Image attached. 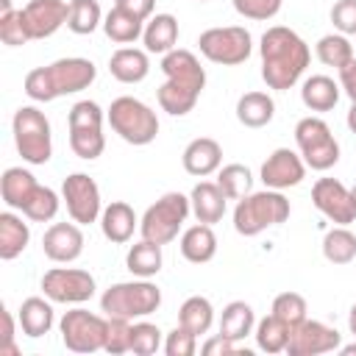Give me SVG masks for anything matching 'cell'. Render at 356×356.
I'll return each mask as SVG.
<instances>
[{
	"instance_id": "obj_1",
	"label": "cell",
	"mask_w": 356,
	"mask_h": 356,
	"mask_svg": "<svg viewBox=\"0 0 356 356\" xmlns=\"http://www.w3.org/2000/svg\"><path fill=\"white\" fill-rule=\"evenodd\" d=\"M261 78L270 89L275 92H286L292 89L300 75L309 67V44L286 25H273L261 33Z\"/></svg>"
},
{
	"instance_id": "obj_2",
	"label": "cell",
	"mask_w": 356,
	"mask_h": 356,
	"mask_svg": "<svg viewBox=\"0 0 356 356\" xmlns=\"http://www.w3.org/2000/svg\"><path fill=\"white\" fill-rule=\"evenodd\" d=\"M161 72H164V83L159 86V106L161 111L172 114V117H184L195 108L203 86H206V70L200 67L197 56L192 50L175 47L170 53H164L161 58Z\"/></svg>"
},
{
	"instance_id": "obj_3",
	"label": "cell",
	"mask_w": 356,
	"mask_h": 356,
	"mask_svg": "<svg viewBox=\"0 0 356 356\" xmlns=\"http://www.w3.org/2000/svg\"><path fill=\"white\" fill-rule=\"evenodd\" d=\"M95 78H97V67L89 58L70 56V58H58L47 67L31 70L25 75V95L36 103H50L56 97L89 89L95 83Z\"/></svg>"
},
{
	"instance_id": "obj_4",
	"label": "cell",
	"mask_w": 356,
	"mask_h": 356,
	"mask_svg": "<svg viewBox=\"0 0 356 356\" xmlns=\"http://www.w3.org/2000/svg\"><path fill=\"white\" fill-rule=\"evenodd\" d=\"M289 200L278 192V189H261V192H250L242 200H236L234 209V228L242 236H256L273 225H281L289 217Z\"/></svg>"
},
{
	"instance_id": "obj_5",
	"label": "cell",
	"mask_w": 356,
	"mask_h": 356,
	"mask_svg": "<svg viewBox=\"0 0 356 356\" xmlns=\"http://www.w3.org/2000/svg\"><path fill=\"white\" fill-rule=\"evenodd\" d=\"M159 306H161V289L150 278L120 281V284H111L100 295V312L106 317L139 320V317L153 314Z\"/></svg>"
},
{
	"instance_id": "obj_6",
	"label": "cell",
	"mask_w": 356,
	"mask_h": 356,
	"mask_svg": "<svg viewBox=\"0 0 356 356\" xmlns=\"http://www.w3.org/2000/svg\"><path fill=\"white\" fill-rule=\"evenodd\" d=\"M106 120H108L111 131L122 142L136 145V147L150 145L159 136V117H156V111L147 103H142V100H136L131 95H122V97L111 100V106L106 111Z\"/></svg>"
},
{
	"instance_id": "obj_7",
	"label": "cell",
	"mask_w": 356,
	"mask_h": 356,
	"mask_svg": "<svg viewBox=\"0 0 356 356\" xmlns=\"http://www.w3.org/2000/svg\"><path fill=\"white\" fill-rule=\"evenodd\" d=\"M14 131V145L22 161L28 164H47L53 156V134H50V120L44 111L36 106H19L11 120Z\"/></svg>"
},
{
	"instance_id": "obj_8",
	"label": "cell",
	"mask_w": 356,
	"mask_h": 356,
	"mask_svg": "<svg viewBox=\"0 0 356 356\" xmlns=\"http://www.w3.org/2000/svg\"><path fill=\"white\" fill-rule=\"evenodd\" d=\"M192 211V203L186 195L181 192H167L161 195L156 203L147 206V211L139 220V234L142 239H150L156 245H167L178 236V231L184 228L186 217Z\"/></svg>"
},
{
	"instance_id": "obj_9",
	"label": "cell",
	"mask_w": 356,
	"mask_h": 356,
	"mask_svg": "<svg viewBox=\"0 0 356 356\" xmlns=\"http://www.w3.org/2000/svg\"><path fill=\"white\" fill-rule=\"evenodd\" d=\"M70 128V147L78 159L95 161L106 150V134H103V108L95 100H78L67 114Z\"/></svg>"
},
{
	"instance_id": "obj_10",
	"label": "cell",
	"mask_w": 356,
	"mask_h": 356,
	"mask_svg": "<svg viewBox=\"0 0 356 356\" xmlns=\"http://www.w3.org/2000/svg\"><path fill=\"white\" fill-rule=\"evenodd\" d=\"M295 145L306 167L325 172L339 161V142L334 139L331 128L320 117H303L295 125Z\"/></svg>"
},
{
	"instance_id": "obj_11",
	"label": "cell",
	"mask_w": 356,
	"mask_h": 356,
	"mask_svg": "<svg viewBox=\"0 0 356 356\" xmlns=\"http://www.w3.org/2000/svg\"><path fill=\"white\" fill-rule=\"evenodd\" d=\"M200 56L209 58L211 64L222 67H236L250 58L253 53V39L248 28L242 25H225V28H209L197 36Z\"/></svg>"
},
{
	"instance_id": "obj_12",
	"label": "cell",
	"mask_w": 356,
	"mask_h": 356,
	"mask_svg": "<svg viewBox=\"0 0 356 356\" xmlns=\"http://www.w3.org/2000/svg\"><path fill=\"white\" fill-rule=\"evenodd\" d=\"M106 328H108V317L92 314L89 309H70V312H64V317L58 323L61 342L72 353H95V350H103V345H106Z\"/></svg>"
},
{
	"instance_id": "obj_13",
	"label": "cell",
	"mask_w": 356,
	"mask_h": 356,
	"mask_svg": "<svg viewBox=\"0 0 356 356\" xmlns=\"http://www.w3.org/2000/svg\"><path fill=\"white\" fill-rule=\"evenodd\" d=\"M61 200L67 206V214L78 222V225H89L97 222L103 214V200H100V186L95 184V178H89L86 172H72L64 178L61 184Z\"/></svg>"
},
{
	"instance_id": "obj_14",
	"label": "cell",
	"mask_w": 356,
	"mask_h": 356,
	"mask_svg": "<svg viewBox=\"0 0 356 356\" xmlns=\"http://www.w3.org/2000/svg\"><path fill=\"white\" fill-rule=\"evenodd\" d=\"M95 278L89 270L53 267L42 275V292L53 303H86L95 295Z\"/></svg>"
},
{
	"instance_id": "obj_15",
	"label": "cell",
	"mask_w": 356,
	"mask_h": 356,
	"mask_svg": "<svg viewBox=\"0 0 356 356\" xmlns=\"http://www.w3.org/2000/svg\"><path fill=\"white\" fill-rule=\"evenodd\" d=\"M342 345V334L320 320H303L292 328L289 342H286V353L289 356H320V353H331L339 350Z\"/></svg>"
},
{
	"instance_id": "obj_16",
	"label": "cell",
	"mask_w": 356,
	"mask_h": 356,
	"mask_svg": "<svg viewBox=\"0 0 356 356\" xmlns=\"http://www.w3.org/2000/svg\"><path fill=\"white\" fill-rule=\"evenodd\" d=\"M312 203L323 217H328L337 225H350L356 220L353 195L337 178H317V184L312 186Z\"/></svg>"
},
{
	"instance_id": "obj_17",
	"label": "cell",
	"mask_w": 356,
	"mask_h": 356,
	"mask_svg": "<svg viewBox=\"0 0 356 356\" xmlns=\"http://www.w3.org/2000/svg\"><path fill=\"white\" fill-rule=\"evenodd\" d=\"M261 184L267 189H289V186H298L303 178H306V161L300 159V153L289 150V147H278L267 156V161L261 164V172H259Z\"/></svg>"
},
{
	"instance_id": "obj_18",
	"label": "cell",
	"mask_w": 356,
	"mask_h": 356,
	"mask_svg": "<svg viewBox=\"0 0 356 356\" xmlns=\"http://www.w3.org/2000/svg\"><path fill=\"white\" fill-rule=\"evenodd\" d=\"M19 11H22V22H25L28 36L31 39H47L61 25H67L70 3H64V0H31Z\"/></svg>"
},
{
	"instance_id": "obj_19",
	"label": "cell",
	"mask_w": 356,
	"mask_h": 356,
	"mask_svg": "<svg viewBox=\"0 0 356 356\" xmlns=\"http://www.w3.org/2000/svg\"><path fill=\"white\" fill-rule=\"evenodd\" d=\"M42 250L50 261L58 264H70L83 253V231L81 225L72 222H53L44 236H42Z\"/></svg>"
},
{
	"instance_id": "obj_20",
	"label": "cell",
	"mask_w": 356,
	"mask_h": 356,
	"mask_svg": "<svg viewBox=\"0 0 356 356\" xmlns=\"http://www.w3.org/2000/svg\"><path fill=\"white\" fill-rule=\"evenodd\" d=\"M181 161H184V170L189 175L206 178V175H211V172H217L222 167V147L211 136H197L184 147Z\"/></svg>"
},
{
	"instance_id": "obj_21",
	"label": "cell",
	"mask_w": 356,
	"mask_h": 356,
	"mask_svg": "<svg viewBox=\"0 0 356 356\" xmlns=\"http://www.w3.org/2000/svg\"><path fill=\"white\" fill-rule=\"evenodd\" d=\"M139 220H136V211L125 203V200H111L108 206H103V214H100V231L108 242L114 245H125L134 231H136Z\"/></svg>"
},
{
	"instance_id": "obj_22",
	"label": "cell",
	"mask_w": 356,
	"mask_h": 356,
	"mask_svg": "<svg viewBox=\"0 0 356 356\" xmlns=\"http://www.w3.org/2000/svg\"><path fill=\"white\" fill-rule=\"evenodd\" d=\"M189 203H192V214L197 217V222H220L225 217V203L228 197L222 195V189L217 186V181H200L192 186L189 192Z\"/></svg>"
},
{
	"instance_id": "obj_23",
	"label": "cell",
	"mask_w": 356,
	"mask_h": 356,
	"mask_svg": "<svg viewBox=\"0 0 356 356\" xmlns=\"http://www.w3.org/2000/svg\"><path fill=\"white\" fill-rule=\"evenodd\" d=\"M108 72L120 83H139V81H145L147 72H150L147 50H139V47H120V50H114L111 58H108Z\"/></svg>"
},
{
	"instance_id": "obj_24",
	"label": "cell",
	"mask_w": 356,
	"mask_h": 356,
	"mask_svg": "<svg viewBox=\"0 0 356 356\" xmlns=\"http://www.w3.org/2000/svg\"><path fill=\"white\" fill-rule=\"evenodd\" d=\"M178 42V19L172 14H153L150 19H145V31H142V44L147 53H170L175 50Z\"/></svg>"
},
{
	"instance_id": "obj_25",
	"label": "cell",
	"mask_w": 356,
	"mask_h": 356,
	"mask_svg": "<svg viewBox=\"0 0 356 356\" xmlns=\"http://www.w3.org/2000/svg\"><path fill=\"white\" fill-rule=\"evenodd\" d=\"M217 253V236L211 231L209 222H197V225H189L184 234H181V256L192 264H206L211 261Z\"/></svg>"
},
{
	"instance_id": "obj_26",
	"label": "cell",
	"mask_w": 356,
	"mask_h": 356,
	"mask_svg": "<svg viewBox=\"0 0 356 356\" xmlns=\"http://www.w3.org/2000/svg\"><path fill=\"white\" fill-rule=\"evenodd\" d=\"M53 300L47 298H25L19 312H17V320H19V328L25 337L31 339H39L44 337L50 328H53Z\"/></svg>"
},
{
	"instance_id": "obj_27",
	"label": "cell",
	"mask_w": 356,
	"mask_h": 356,
	"mask_svg": "<svg viewBox=\"0 0 356 356\" xmlns=\"http://www.w3.org/2000/svg\"><path fill=\"white\" fill-rule=\"evenodd\" d=\"M31 242V228L28 222H22L19 214H14L11 209L0 214V259L11 261L17 259Z\"/></svg>"
},
{
	"instance_id": "obj_28",
	"label": "cell",
	"mask_w": 356,
	"mask_h": 356,
	"mask_svg": "<svg viewBox=\"0 0 356 356\" xmlns=\"http://www.w3.org/2000/svg\"><path fill=\"white\" fill-rule=\"evenodd\" d=\"M339 83L328 75H309L300 86V100L309 111H331L339 100Z\"/></svg>"
},
{
	"instance_id": "obj_29",
	"label": "cell",
	"mask_w": 356,
	"mask_h": 356,
	"mask_svg": "<svg viewBox=\"0 0 356 356\" xmlns=\"http://www.w3.org/2000/svg\"><path fill=\"white\" fill-rule=\"evenodd\" d=\"M275 117V103L267 92H245L236 100V120L245 128H264Z\"/></svg>"
},
{
	"instance_id": "obj_30",
	"label": "cell",
	"mask_w": 356,
	"mask_h": 356,
	"mask_svg": "<svg viewBox=\"0 0 356 356\" xmlns=\"http://www.w3.org/2000/svg\"><path fill=\"white\" fill-rule=\"evenodd\" d=\"M39 186V181L25 170V167H8L0 178V195H3V203L8 209H22L25 200L31 197V192Z\"/></svg>"
},
{
	"instance_id": "obj_31",
	"label": "cell",
	"mask_w": 356,
	"mask_h": 356,
	"mask_svg": "<svg viewBox=\"0 0 356 356\" xmlns=\"http://www.w3.org/2000/svg\"><path fill=\"white\" fill-rule=\"evenodd\" d=\"M256 328V314H253V306L245 303V300H231L222 314H220V334L228 337L231 342H239L245 339L248 334H253Z\"/></svg>"
},
{
	"instance_id": "obj_32",
	"label": "cell",
	"mask_w": 356,
	"mask_h": 356,
	"mask_svg": "<svg viewBox=\"0 0 356 356\" xmlns=\"http://www.w3.org/2000/svg\"><path fill=\"white\" fill-rule=\"evenodd\" d=\"M142 31H145V19H139L136 14H131V11L120 8V6H114V8L103 17V33H106L111 42H117V44H131V42H136V39L142 36Z\"/></svg>"
},
{
	"instance_id": "obj_33",
	"label": "cell",
	"mask_w": 356,
	"mask_h": 356,
	"mask_svg": "<svg viewBox=\"0 0 356 356\" xmlns=\"http://www.w3.org/2000/svg\"><path fill=\"white\" fill-rule=\"evenodd\" d=\"M161 264H164L161 245H156L150 239H142V242H136V245L128 248L125 267L131 270V275H136V278H153V275H159Z\"/></svg>"
},
{
	"instance_id": "obj_34",
	"label": "cell",
	"mask_w": 356,
	"mask_h": 356,
	"mask_svg": "<svg viewBox=\"0 0 356 356\" xmlns=\"http://www.w3.org/2000/svg\"><path fill=\"white\" fill-rule=\"evenodd\" d=\"M178 323L184 328H189L192 334H197V337L200 334H209V328L214 323V306H211V300L203 298V295L186 298L181 303V309H178Z\"/></svg>"
},
{
	"instance_id": "obj_35",
	"label": "cell",
	"mask_w": 356,
	"mask_h": 356,
	"mask_svg": "<svg viewBox=\"0 0 356 356\" xmlns=\"http://www.w3.org/2000/svg\"><path fill=\"white\" fill-rule=\"evenodd\" d=\"M323 256L331 264H350L356 259V234L348 231V225H337L325 231L323 236Z\"/></svg>"
},
{
	"instance_id": "obj_36",
	"label": "cell",
	"mask_w": 356,
	"mask_h": 356,
	"mask_svg": "<svg viewBox=\"0 0 356 356\" xmlns=\"http://www.w3.org/2000/svg\"><path fill=\"white\" fill-rule=\"evenodd\" d=\"M289 334H292V328L284 320H278L275 314H267L264 320L256 323V334L253 337H256L259 350H264V353H281V350H286Z\"/></svg>"
},
{
	"instance_id": "obj_37",
	"label": "cell",
	"mask_w": 356,
	"mask_h": 356,
	"mask_svg": "<svg viewBox=\"0 0 356 356\" xmlns=\"http://www.w3.org/2000/svg\"><path fill=\"white\" fill-rule=\"evenodd\" d=\"M103 25V11L97 0H70L67 28L78 36H89Z\"/></svg>"
},
{
	"instance_id": "obj_38",
	"label": "cell",
	"mask_w": 356,
	"mask_h": 356,
	"mask_svg": "<svg viewBox=\"0 0 356 356\" xmlns=\"http://www.w3.org/2000/svg\"><path fill=\"white\" fill-rule=\"evenodd\" d=\"M217 186L228 200H242L253 189V172L245 164H225L217 170Z\"/></svg>"
},
{
	"instance_id": "obj_39",
	"label": "cell",
	"mask_w": 356,
	"mask_h": 356,
	"mask_svg": "<svg viewBox=\"0 0 356 356\" xmlns=\"http://www.w3.org/2000/svg\"><path fill=\"white\" fill-rule=\"evenodd\" d=\"M314 50H317V58L325 67H334V70L345 67L353 58V44H350V39L345 33H325V36H320Z\"/></svg>"
},
{
	"instance_id": "obj_40",
	"label": "cell",
	"mask_w": 356,
	"mask_h": 356,
	"mask_svg": "<svg viewBox=\"0 0 356 356\" xmlns=\"http://www.w3.org/2000/svg\"><path fill=\"white\" fill-rule=\"evenodd\" d=\"M58 206H61V200H58V195L50 189V186H36L33 192H31V197L25 200V206L19 209L28 220H33V222H50L56 214H58Z\"/></svg>"
},
{
	"instance_id": "obj_41",
	"label": "cell",
	"mask_w": 356,
	"mask_h": 356,
	"mask_svg": "<svg viewBox=\"0 0 356 356\" xmlns=\"http://www.w3.org/2000/svg\"><path fill=\"white\" fill-rule=\"evenodd\" d=\"M306 312H309L306 298L298 295V292H281V295H275L273 309H270V314H275L278 320H284L289 328H295L298 323H303L306 320Z\"/></svg>"
},
{
	"instance_id": "obj_42",
	"label": "cell",
	"mask_w": 356,
	"mask_h": 356,
	"mask_svg": "<svg viewBox=\"0 0 356 356\" xmlns=\"http://www.w3.org/2000/svg\"><path fill=\"white\" fill-rule=\"evenodd\" d=\"M161 328L153 323H131V353L136 356H153L161 348Z\"/></svg>"
},
{
	"instance_id": "obj_43",
	"label": "cell",
	"mask_w": 356,
	"mask_h": 356,
	"mask_svg": "<svg viewBox=\"0 0 356 356\" xmlns=\"http://www.w3.org/2000/svg\"><path fill=\"white\" fill-rule=\"evenodd\" d=\"M0 39H3V44H8V47H19V44L31 42L19 8H11V11L0 14Z\"/></svg>"
},
{
	"instance_id": "obj_44",
	"label": "cell",
	"mask_w": 356,
	"mask_h": 356,
	"mask_svg": "<svg viewBox=\"0 0 356 356\" xmlns=\"http://www.w3.org/2000/svg\"><path fill=\"white\" fill-rule=\"evenodd\" d=\"M131 323L134 320H122V317H108V328H106V353H128L131 350Z\"/></svg>"
},
{
	"instance_id": "obj_45",
	"label": "cell",
	"mask_w": 356,
	"mask_h": 356,
	"mask_svg": "<svg viewBox=\"0 0 356 356\" xmlns=\"http://www.w3.org/2000/svg\"><path fill=\"white\" fill-rule=\"evenodd\" d=\"M195 350H197V334H192L181 323L164 337V353L167 356H192Z\"/></svg>"
},
{
	"instance_id": "obj_46",
	"label": "cell",
	"mask_w": 356,
	"mask_h": 356,
	"mask_svg": "<svg viewBox=\"0 0 356 356\" xmlns=\"http://www.w3.org/2000/svg\"><path fill=\"white\" fill-rule=\"evenodd\" d=\"M231 3H234L239 17L259 19V22L261 19H273L281 11V6H284V0H231Z\"/></svg>"
},
{
	"instance_id": "obj_47",
	"label": "cell",
	"mask_w": 356,
	"mask_h": 356,
	"mask_svg": "<svg viewBox=\"0 0 356 356\" xmlns=\"http://www.w3.org/2000/svg\"><path fill=\"white\" fill-rule=\"evenodd\" d=\"M331 22L339 33L356 36V0H337L331 6Z\"/></svg>"
},
{
	"instance_id": "obj_48",
	"label": "cell",
	"mask_w": 356,
	"mask_h": 356,
	"mask_svg": "<svg viewBox=\"0 0 356 356\" xmlns=\"http://www.w3.org/2000/svg\"><path fill=\"white\" fill-rule=\"evenodd\" d=\"M236 348H234V342L228 339V337H222V334H214V337H209L203 345H200V353H206V356H228V353H234Z\"/></svg>"
},
{
	"instance_id": "obj_49",
	"label": "cell",
	"mask_w": 356,
	"mask_h": 356,
	"mask_svg": "<svg viewBox=\"0 0 356 356\" xmlns=\"http://www.w3.org/2000/svg\"><path fill=\"white\" fill-rule=\"evenodd\" d=\"M337 72H339V89L350 97V103H356V56L345 67H339Z\"/></svg>"
},
{
	"instance_id": "obj_50",
	"label": "cell",
	"mask_w": 356,
	"mask_h": 356,
	"mask_svg": "<svg viewBox=\"0 0 356 356\" xmlns=\"http://www.w3.org/2000/svg\"><path fill=\"white\" fill-rule=\"evenodd\" d=\"M114 6L136 14L139 19H150L153 17V8H156V0H114Z\"/></svg>"
},
{
	"instance_id": "obj_51",
	"label": "cell",
	"mask_w": 356,
	"mask_h": 356,
	"mask_svg": "<svg viewBox=\"0 0 356 356\" xmlns=\"http://www.w3.org/2000/svg\"><path fill=\"white\" fill-rule=\"evenodd\" d=\"M345 122H348L350 134H356V103H350V108H348V117H345Z\"/></svg>"
},
{
	"instance_id": "obj_52",
	"label": "cell",
	"mask_w": 356,
	"mask_h": 356,
	"mask_svg": "<svg viewBox=\"0 0 356 356\" xmlns=\"http://www.w3.org/2000/svg\"><path fill=\"white\" fill-rule=\"evenodd\" d=\"M348 328H350V334L356 337V303L350 306V314H348Z\"/></svg>"
},
{
	"instance_id": "obj_53",
	"label": "cell",
	"mask_w": 356,
	"mask_h": 356,
	"mask_svg": "<svg viewBox=\"0 0 356 356\" xmlns=\"http://www.w3.org/2000/svg\"><path fill=\"white\" fill-rule=\"evenodd\" d=\"M339 353L342 356H356V342L353 345H339Z\"/></svg>"
},
{
	"instance_id": "obj_54",
	"label": "cell",
	"mask_w": 356,
	"mask_h": 356,
	"mask_svg": "<svg viewBox=\"0 0 356 356\" xmlns=\"http://www.w3.org/2000/svg\"><path fill=\"white\" fill-rule=\"evenodd\" d=\"M6 11H11V0H0V14H6Z\"/></svg>"
},
{
	"instance_id": "obj_55",
	"label": "cell",
	"mask_w": 356,
	"mask_h": 356,
	"mask_svg": "<svg viewBox=\"0 0 356 356\" xmlns=\"http://www.w3.org/2000/svg\"><path fill=\"white\" fill-rule=\"evenodd\" d=\"M350 195H353V203H356V184H353V189H350Z\"/></svg>"
},
{
	"instance_id": "obj_56",
	"label": "cell",
	"mask_w": 356,
	"mask_h": 356,
	"mask_svg": "<svg viewBox=\"0 0 356 356\" xmlns=\"http://www.w3.org/2000/svg\"><path fill=\"white\" fill-rule=\"evenodd\" d=\"M200 3H203V0H200Z\"/></svg>"
}]
</instances>
